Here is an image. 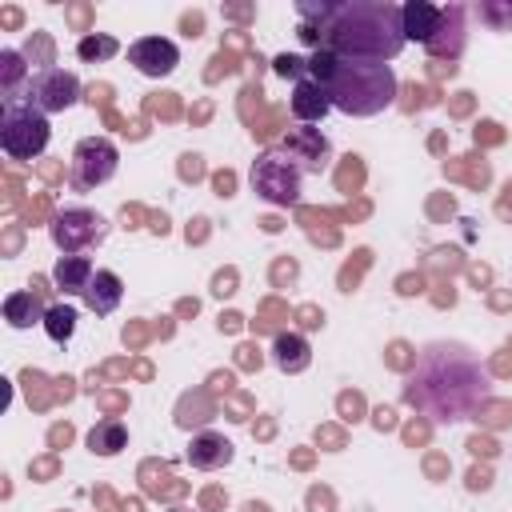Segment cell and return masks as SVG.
<instances>
[{"label": "cell", "mask_w": 512, "mask_h": 512, "mask_svg": "<svg viewBox=\"0 0 512 512\" xmlns=\"http://www.w3.org/2000/svg\"><path fill=\"white\" fill-rule=\"evenodd\" d=\"M300 36L316 48L352 60H396L404 52L400 4L392 0H344V4H296Z\"/></svg>", "instance_id": "1"}, {"label": "cell", "mask_w": 512, "mask_h": 512, "mask_svg": "<svg viewBox=\"0 0 512 512\" xmlns=\"http://www.w3.org/2000/svg\"><path fill=\"white\" fill-rule=\"evenodd\" d=\"M492 396L488 368L460 344H428L404 384V400L436 424H460Z\"/></svg>", "instance_id": "2"}, {"label": "cell", "mask_w": 512, "mask_h": 512, "mask_svg": "<svg viewBox=\"0 0 512 512\" xmlns=\"http://www.w3.org/2000/svg\"><path fill=\"white\" fill-rule=\"evenodd\" d=\"M328 96L332 108H340L344 116H380L384 108L396 104V72L392 64L380 60H352V56H336L332 76H328Z\"/></svg>", "instance_id": "3"}, {"label": "cell", "mask_w": 512, "mask_h": 512, "mask_svg": "<svg viewBox=\"0 0 512 512\" xmlns=\"http://www.w3.org/2000/svg\"><path fill=\"white\" fill-rule=\"evenodd\" d=\"M48 116L36 112L32 104H24L20 96L16 100H4V112H0V148L4 156L12 160H36L44 148H48Z\"/></svg>", "instance_id": "4"}, {"label": "cell", "mask_w": 512, "mask_h": 512, "mask_svg": "<svg viewBox=\"0 0 512 512\" xmlns=\"http://www.w3.org/2000/svg\"><path fill=\"white\" fill-rule=\"evenodd\" d=\"M248 184L260 200L276 204V208H292L300 200V184H304V172L300 164L276 144V148H264L256 160H252V172H248Z\"/></svg>", "instance_id": "5"}, {"label": "cell", "mask_w": 512, "mask_h": 512, "mask_svg": "<svg viewBox=\"0 0 512 512\" xmlns=\"http://www.w3.org/2000/svg\"><path fill=\"white\" fill-rule=\"evenodd\" d=\"M80 92H84V88H80V76H76V72H68V68H40L36 76H28L20 100L32 104V108L44 112V116H56V112L72 108V104L80 100Z\"/></svg>", "instance_id": "6"}, {"label": "cell", "mask_w": 512, "mask_h": 512, "mask_svg": "<svg viewBox=\"0 0 512 512\" xmlns=\"http://www.w3.org/2000/svg\"><path fill=\"white\" fill-rule=\"evenodd\" d=\"M116 164H120V152L108 136H84L76 148H72V164H68V176L76 188H100L116 176Z\"/></svg>", "instance_id": "7"}, {"label": "cell", "mask_w": 512, "mask_h": 512, "mask_svg": "<svg viewBox=\"0 0 512 512\" xmlns=\"http://www.w3.org/2000/svg\"><path fill=\"white\" fill-rule=\"evenodd\" d=\"M104 232H108V224L92 208H64L52 220V244L64 256H80L84 248H92L96 240H104Z\"/></svg>", "instance_id": "8"}, {"label": "cell", "mask_w": 512, "mask_h": 512, "mask_svg": "<svg viewBox=\"0 0 512 512\" xmlns=\"http://www.w3.org/2000/svg\"><path fill=\"white\" fill-rule=\"evenodd\" d=\"M128 64L140 72V76H152V80H164L176 72L180 64V48L168 40V36H140L128 44Z\"/></svg>", "instance_id": "9"}, {"label": "cell", "mask_w": 512, "mask_h": 512, "mask_svg": "<svg viewBox=\"0 0 512 512\" xmlns=\"http://www.w3.org/2000/svg\"><path fill=\"white\" fill-rule=\"evenodd\" d=\"M280 148L300 164V172H324L328 164H332V144H328V136L320 132V128H312V124H296V128H288V136L280 140Z\"/></svg>", "instance_id": "10"}, {"label": "cell", "mask_w": 512, "mask_h": 512, "mask_svg": "<svg viewBox=\"0 0 512 512\" xmlns=\"http://www.w3.org/2000/svg\"><path fill=\"white\" fill-rule=\"evenodd\" d=\"M424 48L436 60H456L464 52V4H444V20Z\"/></svg>", "instance_id": "11"}, {"label": "cell", "mask_w": 512, "mask_h": 512, "mask_svg": "<svg viewBox=\"0 0 512 512\" xmlns=\"http://www.w3.org/2000/svg\"><path fill=\"white\" fill-rule=\"evenodd\" d=\"M292 116L300 120V124H316V120H324L328 112H332V96H328V88L324 84H316L312 76H300L296 84H292Z\"/></svg>", "instance_id": "12"}, {"label": "cell", "mask_w": 512, "mask_h": 512, "mask_svg": "<svg viewBox=\"0 0 512 512\" xmlns=\"http://www.w3.org/2000/svg\"><path fill=\"white\" fill-rule=\"evenodd\" d=\"M444 20V4H428V0H408L400 4V24H404V40H416V44H428L436 36Z\"/></svg>", "instance_id": "13"}, {"label": "cell", "mask_w": 512, "mask_h": 512, "mask_svg": "<svg viewBox=\"0 0 512 512\" xmlns=\"http://www.w3.org/2000/svg\"><path fill=\"white\" fill-rule=\"evenodd\" d=\"M120 300H124V284H120V276L108 272V268H96V276H92L88 288H84V304H88L96 316H108V312L120 308Z\"/></svg>", "instance_id": "14"}, {"label": "cell", "mask_w": 512, "mask_h": 512, "mask_svg": "<svg viewBox=\"0 0 512 512\" xmlns=\"http://www.w3.org/2000/svg\"><path fill=\"white\" fill-rule=\"evenodd\" d=\"M232 460V444L220 436V432H200V436H192V444H188V464L192 468H224Z\"/></svg>", "instance_id": "15"}, {"label": "cell", "mask_w": 512, "mask_h": 512, "mask_svg": "<svg viewBox=\"0 0 512 512\" xmlns=\"http://www.w3.org/2000/svg\"><path fill=\"white\" fill-rule=\"evenodd\" d=\"M92 276H96V268H92L88 256H60L56 268H52V280H56V288L64 296H84V288H88Z\"/></svg>", "instance_id": "16"}, {"label": "cell", "mask_w": 512, "mask_h": 512, "mask_svg": "<svg viewBox=\"0 0 512 512\" xmlns=\"http://www.w3.org/2000/svg\"><path fill=\"white\" fill-rule=\"evenodd\" d=\"M272 360H276L280 372L292 376V372H304L312 364V348H308V340L300 332H280L272 340Z\"/></svg>", "instance_id": "17"}, {"label": "cell", "mask_w": 512, "mask_h": 512, "mask_svg": "<svg viewBox=\"0 0 512 512\" xmlns=\"http://www.w3.org/2000/svg\"><path fill=\"white\" fill-rule=\"evenodd\" d=\"M44 316H48V308H44V300L36 292H12V296H4V320L12 328L44 324Z\"/></svg>", "instance_id": "18"}, {"label": "cell", "mask_w": 512, "mask_h": 512, "mask_svg": "<svg viewBox=\"0 0 512 512\" xmlns=\"http://www.w3.org/2000/svg\"><path fill=\"white\" fill-rule=\"evenodd\" d=\"M88 448L96 456H116L120 448H128V428L120 420H100L92 432H88Z\"/></svg>", "instance_id": "19"}, {"label": "cell", "mask_w": 512, "mask_h": 512, "mask_svg": "<svg viewBox=\"0 0 512 512\" xmlns=\"http://www.w3.org/2000/svg\"><path fill=\"white\" fill-rule=\"evenodd\" d=\"M44 332L52 344H68L72 332H76V308L72 304H52L48 316H44Z\"/></svg>", "instance_id": "20"}, {"label": "cell", "mask_w": 512, "mask_h": 512, "mask_svg": "<svg viewBox=\"0 0 512 512\" xmlns=\"http://www.w3.org/2000/svg\"><path fill=\"white\" fill-rule=\"evenodd\" d=\"M24 56L20 52H12V48H4L0 52V92H4V100H16V88H20V80H24Z\"/></svg>", "instance_id": "21"}, {"label": "cell", "mask_w": 512, "mask_h": 512, "mask_svg": "<svg viewBox=\"0 0 512 512\" xmlns=\"http://www.w3.org/2000/svg\"><path fill=\"white\" fill-rule=\"evenodd\" d=\"M116 52H120V44H116L112 36H84V40L76 44V56L88 60V64H92V60H112Z\"/></svg>", "instance_id": "22"}, {"label": "cell", "mask_w": 512, "mask_h": 512, "mask_svg": "<svg viewBox=\"0 0 512 512\" xmlns=\"http://www.w3.org/2000/svg\"><path fill=\"white\" fill-rule=\"evenodd\" d=\"M480 20H488L492 28H512V4H480Z\"/></svg>", "instance_id": "23"}]
</instances>
